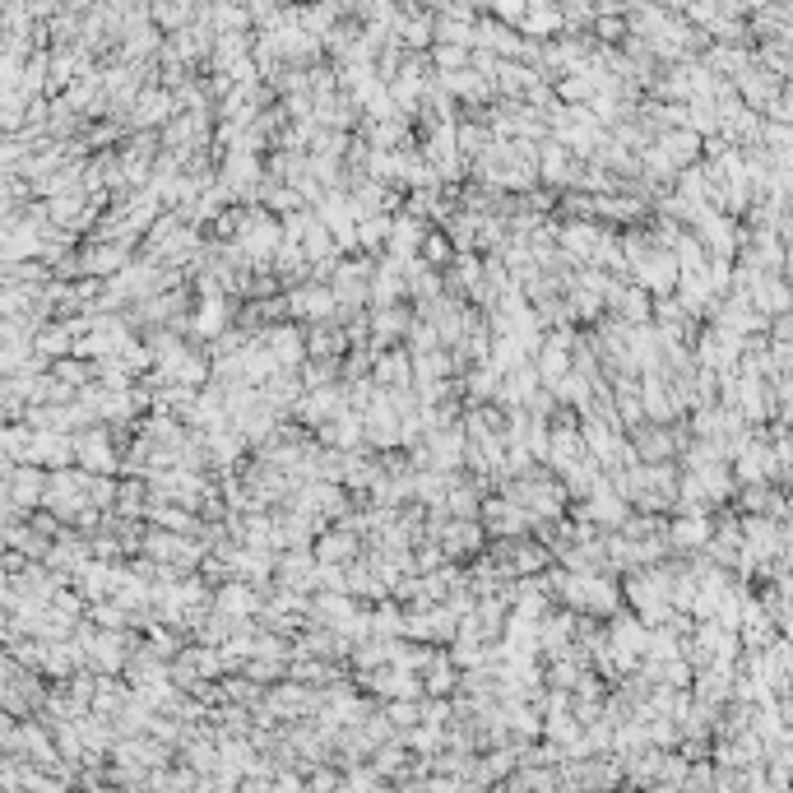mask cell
<instances>
[{
  "label": "cell",
  "instance_id": "cell-1",
  "mask_svg": "<svg viewBox=\"0 0 793 793\" xmlns=\"http://www.w3.org/2000/svg\"><path fill=\"white\" fill-rule=\"evenodd\" d=\"M52 515L61 520H79V515L89 511V469L84 474H70V469H56L52 483H47V501H42Z\"/></svg>",
  "mask_w": 793,
  "mask_h": 793
},
{
  "label": "cell",
  "instance_id": "cell-2",
  "mask_svg": "<svg viewBox=\"0 0 793 793\" xmlns=\"http://www.w3.org/2000/svg\"><path fill=\"white\" fill-rule=\"evenodd\" d=\"M288 307H293V320H334L339 316V293L334 288H325V283H302V288H293L288 293Z\"/></svg>",
  "mask_w": 793,
  "mask_h": 793
},
{
  "label": "cell",
  "instance_id": "cell-3",
  "mask_svg": "<svg viewBox=\"0 0 793 793\" xmlns=\"http://www.w3.org/2000/svg\"><path fill=\"white\" fill-rule=\"evenodd\" d=\"M483 520H460V515H455V520H446V529H441V534H436V543H441V548H446V557H469V552H483Z\"/></svg>",
  "mask_w": 793,
  "mask_h": 793
},
{
  "label": "cell",
  "instance_id": "cell-4",
  "mask_svg": "<svg viewBox=\"0 0 793 793\" xmlns=\"http://www.w3.org/2000/svg\"><path fill=\"white\" fill-rule=\"evenodd\" d=\"M538 177L548 181V186H566V181H580V167H576V149L571 144H548L543 154H538Z\"/></svg>",
  "mask_w": 793,
  "mask_h": 793
},
{
  "label": "cell",
  "instance_id": "cell-5",
  "mask_svg": "<svg viewBox=\"0 0 793 793\" xmlns=\"http://www.w3.org/2000/svg\"><path fill=\"white\" fill-rule=\"evenodd\" d=\"M256 589L260 585H251V580H232V585H223L214 594V608L242 622V617H251V613H260V608H265V599H260Z\"/></svg>",
  "mask_w": 793,
  "mask_h": 793
},
{
  "label": "cell",
  "instance_id": "cell-6",
  "mask_svg": "<svg viewBox=\"0 0 793 793\" xmlns=\"http://www.w3.org/2000/svg\"><path fill=\"white\" fill-rule=\"evenodd\" d=\"M260 339H265L269 353L279 358V367H297V362L307 358V334L297 330V325H269Z\"/></svg>",
  "mask_w": 793,
  "mask_h": 793
},
{
  "label": "cell",
  "instance_id": "cell-7",
  "mask_svg": "<svg viewBox=\"0 0 793 793\" xmlns=\"http://www.w3.org/2000/svg\"><path fill=\"white\" fill-rule=\"evenodd\" d=\"M423 237H427V223L418 214L395 218V228H390V256L418 260V251H423Z\"/></svg>",
  "mask_w": 793,
  "mask_h": 793
},
{
  "label": "cell",
  "instance_id": "cell-8",
  "mask_svg": "<svg viewBox=\"0 0 793 793\" xmlns=\"http://www.w3.org/2000/svg\"><path fill=\"white\" fill-rule=\"evenodd\" d=\"M571 344H576V339H571V334H552L548 344H543V353H538V371H543V385H557L566 376V371H571Z\"/></svg>",
  "mask_w": 793,
  "mask_h": 793
},
{
  "label": "cell",
  "instance_id": "cell-9",
  "mask_svg": "<svg viewBox=\"0 0 793 793\" xmlns=\"http://www.w3.org/2000/svg\"><path fill=\"white\" fill-rule=\"evenodd\" d=\"M316 557H320V562H339V566L353 562V557H358V534H353V525H348V529H325V534L316 538Z\"/></svg>",
  "mask_w": 793,
  "mask_h": 793
},
{
  "label": "cell",
  "instance_id": "cell-10",
  "mask_svg": "<svg viewBox=\"0 0 793 793\" xmlns=\"http://www.w3.org/2000/svg\"><path fill=\"white\" fill-rule=\"evenodd\" d=\"M645 627L640 622H631V617H617L613 622V650H617V659H622V668H631L645 654Z\"/></svg>",
  "mask_w": 793,
  "mask_h": 793
},
{
  "label": "cell",
  "instance_id": "cell-11",
  "mask_svg": "<svg viewBox=\"0 0 793 793\" xmlns=\"http://www.w3.org/2000/svg\"><path fill=\"white\" fill-rule=\"evenodd\" d=\"M645 307H650L645 288H622V283H608V311H617V320L640 325V320H645Z\"/></svg>",
  "mask_w": 793,
  "mask_h": 793
},
{
  "label": "cell",
  "instance_id": "cell-12",
  "mask_svg": "<svg viewBox=\"0 0 793 793\" xmlns=\"http://www.w3.org/2000/svg\"><path fill=\"white\" fill-rule=\"evenodd\" d=\"M557 28H562V5H552V0H529L525 19H520V33L543 38V33H557Z\"/></svg>",
  "mask_w": 793,
  "mask_h": 793
},
{
  "label": "cell",
  "instance_id": "cell-13",
  "mask_svg": "<svg viewBox=\"0 0 793 793\" xmlns=\"http://www.w3.org/2000/svg\"><path fill=\"white\" fill-rule=\"evenodd\" d=\"M228 320H232V302L214 293L205 307H200V316H191V330H195V334H205V339H218Z\"/></svg>",
  "mask_w": 793,
  "mask_h": 793
},
{
  "label": "cell",
  "instance_id": "cell-14",
  "mask_svg": "<svg viewBox=\"0 0 793 793\" xmlns=\"http://www.w3.org/2000/svg\"><path fill=\"white\" fill-rule=\"evenodd\" d=\"M455 251H460V246L450 242V232H432V228H427L418 260H423V265H432V269H446V265H455Z\"/></svg>",
  "mask_w": 793,
  "mask_h": 793
},
{
  "label": "cell",
  "instance_id": "cell-15",
  "mask_svg": "<svg viewBox=\"0 0 793 793\" xmlns=\"http://www.w3.org/2000/svg\"><path fill=\"white\" fill-rule=\"evenodd\" d=\"M167 93L163 89H149V93H140V98H135V126H144V121H149V126H158V121H163L167 116Z\"/></svg>",
  "mask_w": 793,
  "mask_h": 793
},
{
  "label": "cell",
  "instance_id": "cell-16",
  "mask_svg": "<svg viewBox=\"0 0 793 793\" xmlns=\"http://www.w3.org/2000/svg\"><path fill=\"white\" fill-rule=\"evenodd\" d=\"M436 65H441V70H460V65H469L474 61V56L464 52L460 42H441V47H436V56H432Z\"/></svg>",
  "mask_w": 793,
  "mask_h": 793
},
{
  "label": "cell",
  "instance_id": "cell-17",
  "mask_svg": "<svg viewBox=\"0 0 793 793\" xmlns=\"http://www.w3.org/2000/svg\"><path fill=\"white\" fill-rule=\"evenodd\" d=\"M376 766H381L385 775H390V770H399V766H404V747H399V742H385L381 752H376Z\"/></svg>",
  "mask_w": 793,
  "mask_h": 793
},
{
  "label": "cell",
  "instance_id": "cell-18",
  "mask_svg": "<svg viewBox=\"0 0 793 793\" xmlns=\"http://www.w3.org/2000/svg\"><path fill=\"white\" fill-rule=\"evenodd\" d=\"M705 534H710V529H705L701 520H687V525H678V529H673V538H678L682 548H691V543H701Z\"/></svg>",
  "mask_w": 793,
  "mask_h": 793
},
{
  "label": "cell",
  "instance_id": "cell-19",
  "mask_svg": "<svg viewBox=\"0 0 793 793\" xmlns=\"http://www.w3.org/2000/svg\"><path fill=\"white\" fill-rule=\"evenodd\" d=\"M61 5H84V0H61Z\"/></svg>",
  "mask_w": 793,
  "mask_h": 793
},
{
  "label": "cell",
  "instance_id": "cell-20",
  "mask_svg": "<svg viewBox=\"0 0 793 793\" xmlns=\"http://www.w3.org/2000/svg\"><path fill=\"white\" fill-rule=\"evenodd\" d=\"M432 5H441V10H446V0H432Z\"/></svg>",
  "mask_w": 793,
  "mask_h": 793
},
{
  "label": "cell",
  "instance_id": "cell-21",
  "mask_svg": "<svg viewBox=\"0 0 793 793\" xmlns=\"http://www.w3.org/2000/svg\"><path fill=\"white\" fill-rule=\"evenodd\" d=\"M311 5H316V0H311Z\"/></svg>",
  "mask_w": 793,
  "mask_h": 793
}]
</instances>
